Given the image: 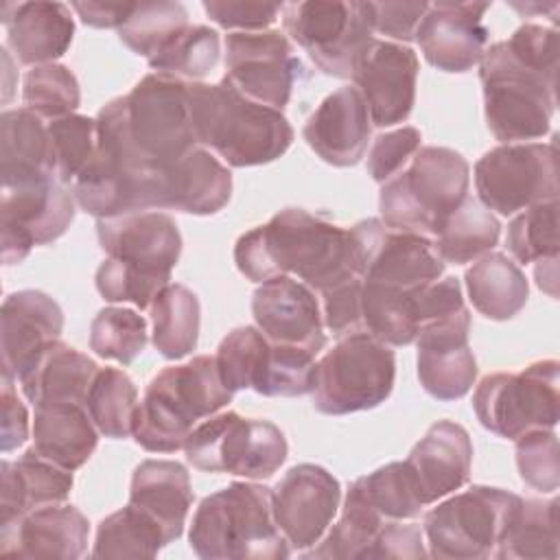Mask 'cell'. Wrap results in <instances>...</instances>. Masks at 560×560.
<instances>
[{
    "mask_svg": "<svg viewBox=\"0 0 560 560\" xmlns=\"http://www.w3.org/2000/svg\"><path fill=\"white\" fill-rule=\"evenodd\" d=\"M558 31L523 24L479 59L483 116L503 144L536 140L549 131L556 112Z\"/></svg>",
    "mask_w": 560,
    "mask_h": 560,
    "instance_id": "obj_1",
    "label": "cell"
},
{
    "mask_svg": "<svg viewBox=\"0 0 560 560\" xmlns=\"http://www.w3.org/2000/svg\"><path fill=\"white\" fill-rule=\"evenodd\" d=\"M234 262L252 282L295 273L319 293L359 276L348 230L304 208H284L265 225L241 234Z\"/></svg>",
    "mask_w": 560,
    "mask_h": 560,
    "instance_id": "obj_2",
    "label": "cell"
},
{
    "mask_svg": "<svg viewBox=\"0 0 560 560\" xmlns=\"http://www.w3.org/2000/svg\"><path fill=\"white\" fill-rule=\"evenodd\" d=\"M96 234L107 258L96 269V289L107 302L149 308L168 284L182 254L173 217L160 210L98 219Z\"/></svg>",
    "mask_w": 560,
    "mask_h": 560,
    "instance_id": "obj_3",
    "label": "cell"
},
{
    "mask_svg": "<svg viewBox=\"0 0 560 560\" xmlns=\"http://www.w3.org/2000/svg\"><path fill=\"white\" fill-rule=\"evenodd\" d=\"M188 107L197 142L230 166L269 164L293 142V127L280 109L249 101L225 77L214 85L188 83Z\"/></svg>",
    "mask_w": 560,
    "mask_h": 560,
    "instance_id": "obj_4",
    "label": "cell"
},
{
    "mask_svg": "<svg viewBox=\"0 0 560 560\" xmlns=\"http://www.w3.org/2000/svg\"><path fill=\"white\" fill-rule=\"evenodd\" d=\"M232 396L214 357L199 354L164 368L151 378L138 405L133 440L151 453H175L184 448L195 424L219 413Z\"/></svg>",
    "mask_w": 560,
    "mask_h": 560,
    "instance_id": "obj_5",
    "label": "cell"
},
{
    "mask_svg": "<svg viewBox=\"0 0 560 560\" xmlns=\"http://www.w3.org/2000/svg\"><path fill=\"white\" fill-rule=\"evenodd\" d=\"M273 490L234 481L201 499L192 514L188 540L203 560H278L291 547L273 518Z\"/></svg>",
    "mask_w": 560,
    "mask_h": 560,
    "instance_id": "obj_6",
    "label": "cell"
},
{
    "mask_svg": "<svg viewBox=\"0 0 560 560\" xmlns=\"http://www.w3.org/2000/svg\"><path fill=\"white\" fill-rule=\"evenodd\" d=\"M468 162L446 147H420L409 164L381 188V221L435 236L446 217L468 197Z\"/></svg>",
    "mask_w": 560,
    "mask_h": 560,
    "instance_id": "obj_7",
    "label": "cell"
},
{
    "mask_svg": "<svg viewBox=\"0 0 560 560\" xmlns=\"http://www.w3.org/2000/svg\"><path fill=\"white\" fill-rule=\"evenodd\" d=\"M396 354L370 332H350L315 363L313 407L326 416L368 411L394 389Z\"/></svg>",
    "mask_w": 560,
    "mask_h": 560,
    "instance_id": "obj_8",
    "label": "cell"
},
{
    "mask_svg": "<svg viewBox=\"0 0 560 560\" xmlns=\"http://www.w3.org/2000/svg\"><path fill=\"white\" fill-rule=\"evenodd\" d=\"M523 499L514 492L472 486L424 514L429 556L440 560L494 558Z\"/></svg>",
    "mask_w": 560,
    "mask_h": 560,
    "instance_id": "obj_9",
    "label": "cell"
},
{
    "mask_svg": "<svg viewBox=\"0 0 560 560\" xmlns=\"http://www.w3.org/2000/svg\"><path fill=\"white\" fill-rule=\"evenodd\" d=\"M472 409L483 429L508 440L553 429L560 418V363L542 359L521 372L483 376L472 394Z\"/></svg>",
    "mask_w": 560,
    "mask_h": 560,
    "instance_id": "obj_10",
    "label": "cell"
},
{
    "mask_svg": "<svg viewBox=\"0 0 560 560\" xmlns=\"http://www.w3.org/2000/svg\"><path fill=\"white\" fill-rule=\"evenodd\" d=\"M125 131L149 166H168L197 149L188 107V83L151 72L122 96Z\"/></svg>",
    "mask_w": 560,
    "mask_h": 560,
    "instance_id": "obj_11",
    "label": "cell"
},
{
    "mask_svg": "<svg viewBox=\"0 0 560 560\" xmlns=\"http://www.w3.org/2000/svg\"><path fill=\"white\" fill-rule=\"evenodd\" d=\"M184 451L186 459L199 470L256 481L269 479L284 464L289 446L273 422L223 411L195 427Z\"/></svg>",
    "mask_w": 560,
    "mask_h": 560,
    "instance_id": "obj_12",
    "label": "cell"
},
{
    "mask_svg": "<svg viewBox=\"0 0 560 560\" xmlns=\"http://www.w3.org/2000/svg\"><path fill=\"white\" fill-rule=\"evenodd\" d=\"M284 31L328 77L352 79L374 39L368 2L306 0L282 7Z\"/></svg>",
    "mask_w": 560,
    "mask_h": 560,
    "instance_id": "obj_13",
    "label": "cell"
},
{
    "mask_svg": "<svg viewBox=\"0 0 560 560\" xmlns=\"http://www.w3.org/2000/svg\"><path fill=\"white\" fill-rule=\"evenodd\" d=\"M558 136L551 142H510L475 164L479 203L510 217L534 203L558 199Z\"/></svg>",
    "mask_w": 560,
    "mask_h": 560,
    "instance_id": "obj_14",
    "label": "cell"
},
{
    "mask_svg": "<svg viewBox=\"0 0 560 560\" xmlns=\"http://www.w3.org/2000/svg\"><path fill=\"white\" fill-rule=\"evenodd\" d=\"M348 234L354 269L363 282L409 291L444 273V260L422 234L392 228L381 219H363L348 228Z\"/></svg>",
    "mask_w": 560,
    "mask_h": 560,
    "instance_id": "obj_15",
    "label": "cell"
},
{
    "mask_svg": "<svg viewBox=\"0 0 560 560\" xmlns=\"http://www.w3.org/2000/svg\"><path fill=\"white\" fill-rule=\"evenodd\" d=\"M2 262H22L33 245H48L66 234L74 219V195L57 177L2 188Z\"/></svg>",
    "mask_w": 560,
    "mask_h": 560,
    "instance_id": "obj_16",
    "label": "cell"
},
{
    "mask_svg": "<svg viewBox=\"0 0 560 560\" xmlns=\"http://www.w3.org/2000/svg\"><path fill=\"white\" fill-rule=\"evenodd\" d=\"M225 79L249 101L282 109L302 74L284 33L234 31L225 35Z\"/></svg>",
    "mask_w": 560,
    "mask_h": 560,
    "instance_id": "obj_17",
    "label": "cell"
},
{
    "mask_svg": "<svg viewBox=\"0 0 560 560\" xmlns=\"http://www.w3.org/2000/svg\"><path fill=\"white\" fill-rule=\"evenodd\" d=\"M341 486L324 466L298 464L273 488V518L291 549L315 547L332 523Z\"/></svg>",
    "mask_w": 560,
    "mask_h": 560,
    "instance_id": "obj_18",
    "label": "cell"
},
{
    "mask_svg": "<svg viewBox=\"0 0 560 560\" xmlns=\"http://www.w3.org/2000/svg\"><path fill=\"white\" fill-rule=\"evenodd\" d=\"M418 55L389 39H372L361 55L352 81L361 92L372 125L392 127L409 118L416 103Z\"/></svg>",
    "mask_w": 560,
    "mask_h": 560,
    "instance_id": "obj_19",
    "label": "cell"
},
{
    "mask_svg": "<svg viewBox=\"0 0 560 560\" xmlns=\"http://www.w3.org/2000/svg\"><path fill=\"white\" fill-rule=\"evenodd\" d=\"M490 2H431L416 28L424 59L444 72H466L479 63L488 28L483 15Z\"/></svg>",
    "mask_w": 560,
    "mask_h": 560,
    "instance_id": "obj_20",
    "label": "cell"
},
{
    "mask_svg": "<svg viewBox=\"0 0 560 560\" xmlns=\"http://www.w3.org/2000/svg\"><path fill=\"white\" fill-rule=\"evenodd\" d=\"M252 315L271 343L302 348L311 354L326 346L324 317L313 289L289 276L260 282L252 295Z\"/></svg>",
    "mask_w": 560,
    "mask_h": 560,
    "instance_id": "obj_21",
    "label": "cell"
},
{
    "mask_svg": "<svg viewBox=\"0 0 560 560\" xmlns=\"http://www.w3.org/2000/svg\"><path fill=\"white\" fill-rule=\"evenodd\" d=\"M2 378L20 381L37 357L61 337L63 311L44 291L24 289L4 298L2 311Z\"/></svg>",
    "mask_w": 560,
    "mask_h": 560,
    "instance_id": "obj_22",
    "label": "cell"
},
{
    "mask_svg": "<svg viewBox=\"0 0 560 560\" xmlns=\"http://www.w3.org/2000/svg\"><path fill=\"white\" fill-rule=\"evenodd\" d=\"M470 313L427 324L418 337V378L438 400H457L477 378V361L468 346Z\"/></svg>",
    "mask_w": 560,
    "mask_h": 560,
    "instance_id": "obj_23",
    "label": "cell"
},
{
    "mask_svg": "<svg viewBox=\"0 0 560 560\" xmlns=\"http://www.w3.org/2000/svg\"><path fill=\"white\" fill-rule=\"evenodd\" d=\"M88 518L74 505L50 503L0 525V553L13 558L74 560L88 545Z\"/></svg>",
    "mask_w": 560,
    "mask_h": 560,
    "instance_id": "obj_24",
    "label": "cell"
},
{
    "mask_svg": "<svg viewBox=\"0 0 560 560\" xmlns=\"http://www.w3.org/2000/svg\"><path fill=\"white\" fill-rule=\"evenodd\" d=\"M372 133L370 109L357 88H339L308 116L302 136L326 162L339 168L354 166L368 151Z\"/></svg>",
    "mask_w": 560,
    "mask_h": 560,
    "instance_id": "obj_25",
    "label": "cell"
},
{
    "mask_svg": "<svg viewBox=\"0 0 560 560\" xmlns=\"http://www.w3.org/2000/svg\"><path fill=\"white\" fill-rule=\"evenodd\" d=\"M422 505L459 490L470 477L472 442L468 431L453 420H438L405 459Z\"/></svg>",
    "mask_w": 560,
    "mask_h": 560,
    "instance_id": "obj_26",
    "label": "cell"
},
{
    "mask_svg": "<svg viewBox=\"0 0 560 560\" xmlns=\"http://www.w3.org/2000/svg\"><path fill=\"white\" fill-rule=\"evenodd\" d=\"M7 44L24 66L55 63L72 44L74 20L63 2H9L2 7Z\"/></svg>",
    "mask_w": 560,
    "mask_h": 560,
    "instance_id": "obj_27",
    "label": "cell"
},
{
    "mask_svg": "<svg viewBox=\"0 0 560 560\" xmlns=\"http://www.w3.org/2000/svg\"><path fill=\"white\" fill-rule=\"evenodd\" d=\"M129 503L149 514L168 542L177 540L192 505L188 470L179 462L144 459L131 475Z\"/></svg>",
    "mask_w": 560,
    "mask_h": 560,
    "instance_id": "obj_28",
    "label": "cell"
},
{
    "mask_svg": "<svg viewBox=\"0 0 560 560\" xmlns=\"http://www.w3.org/2000/svg\"><path fill=\"white\" fill-rule=\"evenodd\" d=\"M232 195V173L210 151L197 147L164 166V208L186 214H214Z\"/></svg>",
    "mask_w": 560,
    "mask_h": 560,
    "instance_id": "obj_29",
    "label": "cell"
},
{
    "mask_svg": "<svg viewBox=\"0 0 560 560\" xmlns=\"http://www.w3.org/2000/svg\"><path fill=\"white\" fill-rule=\"evenodd\" d=\"M98 365L77 348L52 341L20 378L24 396L35 405H85Z\"/></svg>",
    "mask_w": 560,
    "mask_h": 560,
    "instance_id": "obj_30",
    "label": "cell"
},
{
    "mask_svg": "<svg viewBox=\"0 0 560 560\" xmlns=\"http://www.w3.org/2000/svg\"><path fill=\"white\" fill-rule=\"evenodd\" d=\"M2 501L0 525L9 523L35 508L63 503L72 490V470H66L33 448L20 459H4L2 466Z\"/></svg>",
    "mask_w": 560,
    "mask_h": 560,
    "instance_id": "obj_31",
    "label": "cell"
},
{
    "mask_svg": "<svg viewBox=\"0 0 560 560\" xmlns=\"http://www.w3.org/2000/svg\"><path fill=\"white\" fill-rule=\"evenodd\" d=\"M98 444L85 405H39L33 418V451L44 459L66 468H81Z\"/></svg>",
    "mask_w": 560,
    "mask_h": 560,
    "instance_id": "obj_32",
    "label": "cell"
},
{
    "mask_svg": "<svg viewBox=\"0 0 560 560\" xmlns=\"http://www.w3.org/2000/svg\"><path fill=\"white\" fill-rule=\"evenodd\" d=\"M0 175L2 188L55 177L48 127L26 107L0 116Z\"/></svg>",
    "mask_w": 560,
    "mask_h": 560,
    "instance_id": "obj_33",
    "label": "cell"
},
{
    "mask_svg": "<svg viewBox=\"0 0 560 560\" xmlns=\"http://www.w3.org/2000/svg\"><path fill=\"white\" fill-rule=\"evenodd\" d=\"M466 289L472 306L488 319H512L529 295L521 267L501 252H488L466 269Z\"/></svg>",
    "mask_w": 560,
    "mask_h": 560,
    "instance_id": "obj_34",
    "label": "cell"
},
{
    "mask_svg": "<svg viewBox=\"0 0 560 560\" xmlns=\"http://www.w3.org/2000/svg\"><path fill=\"white\" fill-rule=\"evenodd\" d=\"M153 346L171 361L184 359L197 348L201 308L197 295L184 284H166L149 306Z\"/></svg>",
    "mask_w": 560,
    "mask_h": 560,
    "instance_id": "obj_35",
    "label": "cell"
},
{
    "mask_svg": "<svg viewBox=\"0 0 560 560\" xmlns=\"http://www.w3.org/2000/svg\"><path fill=\"white\" fill-rule=\"evenodd\" d=\"M501 234L497 217L477 199L466 197L433 236V247L444 262L464 265L488 254Z\"/></svg>",
    "mask_w": 560,
    "mask_h": 560,
    "instance_id": "obj_36",
    "label": "cell"
},
{
    "mask_svg": "<svg viewBox=\"0 0 560 560\" xmlns=\"http://www.w3.org/2000/svg\"><path fill=\"white\" fill-rule=\"evenodd\" d=\"M558 542V499H523L494 558L556 560Z\"/></svg>",
    "mask_w": 560,
    "mask_h": 560,
    "instance_id": "obj_37",
    "label": "cell"
},
{
    "mask_svg": "<svg viewBox=\"0 0 560 560\" xmlns=\"http://www.w3.org/2000/svg\"><path fill=\"white\" fill-rule=\"evenodd\" d=\"M166 545L162 527L149 514L127 503L101 521L92 558H153Z\"/></svg>",
    "mask_w": 560,
    "mask_h": 560,
    "instance_id": "obj_38",
    "label": "cell"
},
{
    "mask_svg": "<svg viewBox=\"0 0 560 560\" xmlns=\"http://www.w3.org/2000/svg\"><path fill=\"white\" fill-rule=\"evenodd\" d=\"M138 389L118 368H101L85 398V409L105 438L125 440L133 435Z\"/></svg>",
    "mask_w": 560,
    "mask_h": 560,
    "instance_id": "obj_39",
    "label": "cell"
},
{
    "mask_svg": "<svg viewBox=\"0 0 560 560\" xmlns=\"http://www.w3.org/2000/svg\"><path fill=\"white\" fill-rule=\"evenodd\" d=\"M271 357V341L254 326H238L228 332L214 354L217 370L230 392L262 387Z\"/></svg>",
    "mask_w": 560,
    "mask_h": 560,
    "instance_id": "obj_40",
    "label": "cell"
},
{
    "mask_svg": "<svg viewBox=\"0 0 560 560\" xmlns=\"http://www.w3.org/2000/svg\"><path fill=\"white\" fill-rule=\"evenodd\" d=\"M387 521H411L420 516L422 501L405 462H392L363 475L350 486Z\"/></svg>",
    "mask_w": 560,
    "mask_h": 560,
    "instance_id": "obj_41",
    "label": "cell"
},
{
    "mask_svg": "<svg viewBox=\"0 0 560 560\" xmlns=\"http://www.w3.org/2000/svg\"><path fill=\"white\" fill-rule=\"evenodd\" d=\"M387 523L363 497L352 488L346 494L341 518L332 525L317 549L306 558H365L381 527Z\"/></svg>",
    "mask_w": 560,
    "mask_h": 560,
    "instance_id": "obj_42",
    "label": "cell"
},
{
    "mask_svg": "<svg viewBox=\"0 0 560 560\" xmlns=\"http://www.w3.org/2000/svg\"><path fill=\"white\" fill-rule=\"evenodd\" d=\"M188 28V11L179 2H136L131 18L118 28L120 42L147 61Z\"/></svg>",
    "mask_w": 560,
    "mask_h": 560,
    "instance_id": "obj_43",
    "label": "cell"
},
{
    "mask_svg": "<svg viewBox=\"0 0 560 560\" xmlns=\"http://www.w3.org/2000/svg\"><path fill=\"white\" fill-rule=\"evenodd\" d=\"M219 55V33L199 24L182 31L168 46L149 59V66L160 74L192 83L214 70Z\"/></svg>",
    "mask_w": 560,
    "mask_h": 560,
    "instance_id": "obj_44",
    "label": "cell"
},
{
    "mask_svg": "<svg viewBox=\"0 0 560 560\" xmlns=\"http://www.w3.org/2000/svg\"><path fill=\"white\" fill-rule=\"evenodd\" d=\"M505 245L523 265L558 258V199L534 203L516 214L508 225Z\"/></svg>",
    "mask_w": 560,
    "mask_h": 560,
    "instance_id": "obj_45",
    "label": "cell"
},
{
    "mask_svg": "<svg viewBox=\"0 0 560 560\" xmlns=\"http://www.w3.org/2000/svg\"><path fill=\"white\" fill-rule=\"evenodd\" d=\"M147 346V322L131 308L105 306L92 319L90 350L101 359L129 365Z\"/></svg>",
    "mask_w": 560,
    "mask_h": 560,
    "instance_id": "obj_46",
    "label": "cell"
},
{
    "mask_svg": "<svg viewBox=\"0 0 560 560\" xmlns=\"http://www.w3.org/2000/svg\"><path fill=\"white\" fill-rule=\"evenodd\" d=\"M46 127L50 138L52 175L61 184L72 186V182L94 155L96 118H88L83 114H68L50 120Z\"/></svg>",
    "mask_w": 560,
    "mask_h": 560,
    "instance_id": "obj_47",
    "label": "cell"
},
{
    "mask_svg": "<svg viewBox=\"0 0 560 560\" xmlns=\"http://www.w3.org/2000/svg\"><path fill=\"white\" fill-rule=\"evenodd\" d=\"M24 107L39 118H61L74 114L81 103L77 77L61 63L35 66L24 77Z\"/></svg>",
    "mask_w": 560,
    "mask_h": 560,
    "instance_id": "obj_48",
    "label": "cell"
},
{
    "mask_svg": "<svg viewBox=\"0 0 560 560\" xmlns=\"http://www.w3.org/2000/svg\"><path fill=\"white\" fill-rule=\"evenodd\" d=\"M521 479L538 492H556L560 483V451L553 429H534L516 438Z\"/></svg>",
    "mask_w": 560,
    "mask_h": 560,
    "instance_id": "obj_49",
    "label": "cell"
},
{
    "mask_svg": "<svg viewBox=\"0 0 560 560\" xmlns=\"http://www.w3.org/2000/svg\"><path fill=\"white\" fill-rule=\"evenodd\" d=\"M420 142L422 136L416 127H400L376 136L368 155V171L372 179L385 184L396 173H400L418 153Z\"/></svg>",
    "mask_w": 560,
    "mask_h": 560,
    "instance_id": "obj_50",
    "label": "cell"
},
{
    "mask_svg": "<svg viewBox=\"0 0 560 560\" xmlns=\"http://www.w3.org/2000/svg\"><path fill=\"white\" fill-rule=\"evenodd\" d=\"M322 295L324 326L335 335L343 337L350 332H363L361 328V278L352 276Z\"/></svg>",
    "mask_w": 560,
    "mask_h": 560,
    "instance_id": "obj_51",
    "label": "cell"
},
{
    "mask_svg": "<svg viewBox=\"0 0 560 560\" xmlns=\"http://www.w3.org/2000/svg\"><path fill=\"white\" fill-rule=\"evenodd\" d=\"M206 15L221 28L238 31H267L282 13L280 4L271 2H249V0H206Z\"/></svg>",
    "mask_w": 560,
    "mask_h": 560,
    "instance_id": "obj_52",
    "label": "cell"
},
{
    "mask_svg": "<svg viewBox=\"0 0 560 560\" xmlns=\"http://www.w3.org/2000/svg\"><path fill=\"white\" fill-rule=\"evenodd\" d=\"M429 2H368L370 24L374 33L394 42H411Z\"/></svg>",
    "mask_w": 560,
    "mask_h": 560,
    "instance_id": "obj_53",
    "label": "cell"
},
{
    "mask_svg": "<svg viewBox=\"0 0 560 560\" xmlns=\"http://www.w3.org/2000/svg\"><path fill=\"white\" fill-rule=\"evenodd\" d=\"M424 542H422V532L413 523H402V521H387L378 536L374 538L370 551L365 558H424Z\"/></svg>",
    "mask_w": 560,
    "mask_h": 560,
    "instance_id": "obj_54",
    "label": "cell"
},
{
    "mask_svg": "<svg viewBox=\"0 0 560 560\" xmlns=\"http://www.w3.org/2000/svg\"><path fill=\"white\" fill-rule=\"evenodd\" d=\"M0 402H2V438H0V446L2 453H9L18 446H22L28 438V413L24 402L18 398L15 389H13V381L2 378V394H0Z\"/></svg>",
    "mask_w": 560,
    "mask_h": 560,
    "instance_id": "obj_55",
    "label": "cell"
},
{
    "mask_svg": "<svg viewBox=\"0 0 560 560\" xmlns=\"http://www.w3.org/2000/svg\"><path fill=\"white\" fill-rule=\"evenodd\" d=\"M81 22L92 28H120L133 13L136 2H72Z\"/></svg>",
    "mask_w": 560,
    "mask_h": 560,
    "instance_id": "obj_56",
    "label": "cell"
}]
</instances>
